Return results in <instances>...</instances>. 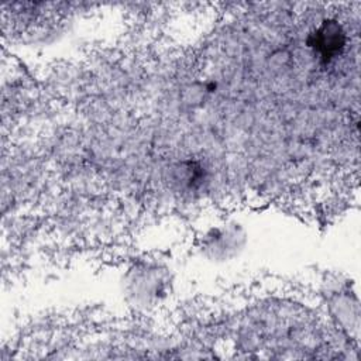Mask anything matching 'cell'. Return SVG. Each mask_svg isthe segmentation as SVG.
Returning a JSON list of instances; mask_svg holds the SVG:
<instances>
[{"label": "cell", "instance_id": "3", "mask_svg": "<svg viewBox=\"0 0 361 361\" xmlns=\"http://www.w3.org/2000/svg\"><path fill=\"white\" fill-rule=\"evenodd\" d=\"M347 42V31L336 18L322 20L306 38V45L322 65H330L340 58L345 51Z\"/></svg>", "mask_w": 361, "mask_h": 361}, {"label": "cell", "instance_id": "1", "mask_svg": "<svg viewBox=\"0 0 361 361\" xmlns=\"http://www.w3.org/2000/svg\"><path fill=\"white\" fill-rule=\"evenodd\" d=\"M121 288L128 305L135 309H154L171 293V269L155 259H138L123 275Z\"/></svg>", "mask_w": 361, "mask_h": 361}, {"label": "cell", "instance_id": "2", "mask_svg": "<svg viewBox=\"0 0 361 361\" xmlns=\"http://www.w3.org/2000/svg\"><path fill=\"white\" fill-rule=\"evenodd\" d=\"M247 244V233L237 221H223L209 227L199 241L202 255L214 262L224 264L237 258Z\"/></svg>", "mask_w": 361, "mask_h": 361}]
</instances>
